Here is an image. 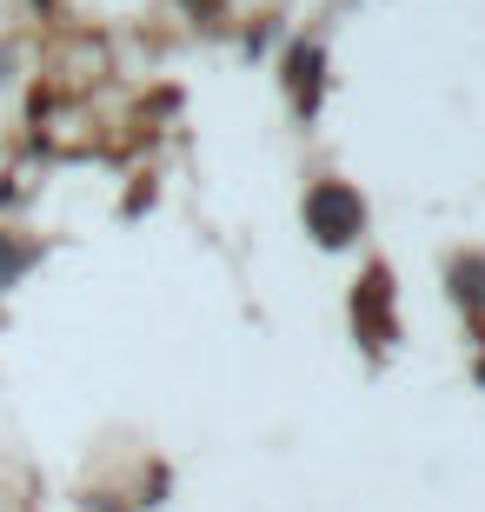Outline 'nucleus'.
I'll return each instance as SVG.
<instances>
[{
    "mask_svg": "<svg viewBox=\"0 0 485 512\" xmlns=\"http://www.w3.org/2000/svg\"><path fill=\"white\" fill-rule=\"evenodd\" d=\"M0 260H7V247H0Z\"/></svg>",
    "mask_w": 485,
    "mask_h": 512,
    "instance_id": "nucleus-1",
    "label": "nucleus"
}]
</instances>
